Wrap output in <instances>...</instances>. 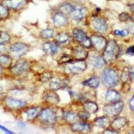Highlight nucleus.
<instances>
[{
    "instance_id": "obj_1",
    "label": "nucleus",
    "mask_w": 134,
    "mask_h": 134,
    "mask_svg": "<svg viewBox=\"0 0 134 134\" xmlns=\"http://www.w3.org/2000/svg\"><path fill=\"white\" fill-rule=\"evenodd\" d=\"M119 54V48L115 40H111L107 42L103 54V58L106 63H111L115 60Z\"/></svg>"
},
{
    "instance_id": "obj_2",
    "label": "nucleus",
    "mask_w": 134,
    "mask_h": 134,
    "mask_svg": "<svg viewBox=\"0 0 134 134\" xmlns=\"http://www.w3.org/2000/svg\"><path fill=\"white\" fill-rule=\"evenodd\" d=\"M103 82L108 88H111L117 85L119 82V76L117 72L110 68L105 69L102 74Z\"/></svg>"
},
{
    "instance_id": "obj_3",
    "label": "nucleus",
    "mask_w": 134,
    "mask_h": 134,
    "mask_svg": "<svg viewBox=\"0 0 134 134\" xmlns=\"http://www.w3.org/2000/svg\"><path fill=\"white\" fill-rule=\"evenodd\" d=\"M29 48L27 44L22 42H16L13 44L9 48V53L12 58H20L26 54Z\"/></svg>"
},
{
    "instance_id": "obj_4",
    "label": "nucleus",
    "mask_w": 134,
    "mask_h": 134,
    "mask_svg": "<svg viewBox=\"0 0 134 134\" xmlns=\"http://www.w3.org/2000/svg\"><path fill=\"white\" fill-rule=\"evenodd\" d=\"M72 34L75 40L79 43L82 47L85 48H91L92 47L91 39L88 38L87 34L85 32L78 28H75L72 32Z\"/></svg>"
},
{
    "instance_id": "obj_5",
    "label": "nucleus",
    "mask_w": 134,
    "mask_h": 134,
    "mask_svg": "<svg viewBox=\"0 0 134 134\" xmlns=\"http://www.w3.org/2000/svg\"><path fill=\"white\" fill-rule=\"evenodd\" d=\"M124 108V103L122 101L112 103L111 104L106 105L103 108V111L105 115L110 117L117 116L121 112Z\"/></svg>"
},
{
    "instance_id": "obj_6",
    "label": "nucleus",
    "mask_w": 134,
    "mask_h": 134,
    "mask_svg": "<svg viewBox=\"0 0 134 134\" xmlns=\"http://www.w3.org/2000/svg\"><path fill=\"white\" fill-rule=\"evenodd\" d=\"M40 120L46 124L54 125L57 121V115L53 110L50 109H45L40 111L39 114Z\"/></svg>"
},
{
    "instance_id": "obj_7",
    "label": "nucleus",
    "mask_w": 134,
    "mask_h": 134,
    "mask_svg": "<svg viewBox=\"0 0 134 134\" xmlns=\"http://www.w3.org/2000/svg\"><path fill=\"white\" fill-rule=\"evenodd\" d=\"M87 69V64L84 60H77L67 64L66 70L70 73H81Z\"/></svg>"
},
{
    "instance_id": "obj_8",
    "label": "nucleus",
    "mask_w": 134,
    "mask_h": 134,
    "mask_svg": "<svg viewBox=\"0 0 134 134\" xmlns=\"http://www.w3.org/2000/svg\"><path fill=\"white\" fill-rule=\"evenodd\" d=\"M30 68V64L27 61L19 60L14 65L10 67V72L15 76L23 75Z\"/></svg>"
},
{
    "instance_id": "obj_9",
    "label": "nucleus",
    "mask_w": 134,
    "mask_h": 134,
    "mask_svg": "<svg viewBox=\"0 0 134 134\" xmlns=\"http://www.w3.org/2000/svg\"><path fill=\"white\" fill-rule=\"evenodd\" d=\"M91 41L92 43V46H94V48L99 52L104 50L107 44V40L101 36L93 35L91 37Z\"/></svg>"
},
{
    "instance_id": "obj_10",
    "label": "nucleus",
    "mask_w": 134,
    "mask_h": 134,
    "mask_svg": "<svg viewBox=\"0 0 134 134\" xmlns=\"http://www.w3.org/2000/svg\"><path fill=\"white\" fill-rule=\"evenodd\" d=\"M28 3V0H3V4L7 7L8 9H12L14 10H18Z\"/></svg>"
},
{
    "instance_id": "obj_11",
    "label": "nucleus",
    "mask_w": 134,
    "mask_h": 134,
    "mask_svg": "<svg viewBox=\"0 0 134 134\" xmlns=\"http://www.w3.org/2000/svg\"><path fill=\"white\" fill-rule=\"evenodd\" d=\"M5 104L10 109L18 110L26 107L27 103L24 100H19L12 97H8L5 99Z\"/></svg>"
},
{
    "instance_id": "obj_12",
    "label": "nucleus",
    "mask_w": 134,
    "mask_h": 134,
    "mask_svg": "<svg viewBox=\"0 0 134 134\" xmlns=\"http://www.w3.org/2000/svg\"><path fill=\"white\" fill-rule=\"evenodd\" d=\"M43 99L44 101H46L50 105H56L60 101V98L57 93L53 90L46 91L44 93L43 95Z\"/></svg>"
},
{
    "instance_id": "obj_13",
    "label": "nucleus",
    "mask_w": 134,
    "mask_h": 134,
    "mask_svg": "<svg viewBox=\"0 0 134 134\" xmlns=\"http://www.w3.org/2000/svg\"><path fill=\"white\" fill-rule=\"evenodd\" d=\"M93 26L97 32L104 34L107 30V24L104 19L97 18L93 21Z\"/></svg>"
},
{
    "instance_id": "obj_14",
    "label": "nucleus",
    "mask_w": 134,
    "mask_h": 134,
    "mask_svg": "<svg viewBox=\"0 0 134 134\" xmlns=\"http://www.w3.org/2000/svg\"><path fill=\"white\" fill-rule=\"evenodd\" d=\"M71 130L74 132H89L91 130V127L87 123H75L71 126Z\"/></svg>"
},
{
    "instance_id": "obj_15",
    "label": "nucleus",
    "mask_w": 134,
    "mask_h": 134,
    "mask_svg": "<svg viewBox=\"0 0 134 134\" xmlns=\"http://www.w3.org/2000/svg\"><path fill=\"white\" fill-rule=\"evenodd\" d=\"M54 24L57 27L64 26L68 23V18L66 15L63 13H57L54 15Z\"/></svg>"
},
{
    "instance_id": "obj_16",
    "label": "nucleus",
    "mask_w": 134,
    "mask_h": 134,
    "mask_svg": "<svg viewBox=\"0 0 134 134\" xmlns=\"http://www.w3.org/2000/svg\"><path fill=\"white\" fill-rule=\"evenodd\" d=\"M40 108L36 107H30L26 109L24 111L25 115H26V118L28 121H33L38 116L40 113Z\"/></svg>"
},
{
    "instance_id": "obj_17",
    "label": "nucleus",
    "mask_w": 134,
    "mask_h": 134,
    "mask_svg": "<svg viewBox=\"0 0 134 134\" xmlns=\"http://www.w3.org/2000/svg\"><path fill=\"white\" fill-rule=\"evenodd\" d=\"M94 124L95 126L100 128H105L108 127L111 124L110 119L108 117L103 116V117H99L96 118L94 121Z\"/></svg>"
},
{
    "instance_id": "obj_18",
    "label": "nucleus",
    "mask_w": 134,
    "mask_h": 134,
    "mask_svg": "<svg viewBox=\"0 0 134 134\" xmlns=\"http://www.w3.org/2000/svg\"><path fill=\"white\" fill-rule=\"evenodd\" d=\"M88 13V11L85 8H79V9H75L73 11V12L71 14L72 18L74 20L79 21L86 16V15Z\"/></svg>"
},
{
    "instance_id": "obj_19",
    "label": "nucleus",
    "mask_w": 134,
    "mask_h": 134,
    "mask_svg": "<svg viewBox=\"0 0 134 134\" xmlns=\"http://www.w3.org/2000/svg\"><path fill=\"white\" fill-rule=\"evenodd\" d=\"M121 98L120 94L115 90H109L106 93L105 99L107 101L111 103H115L119 101Z\"/></svg>"
},
{
    "instance_id": "obj_20",
    "label": "nucleus",
    "mask_w": 134,
    "mask_h": 134,
    "mask_svg": "<svg viewBox=\"0 0 134 134\" xmlns=\"http://www.w3.org/2000/svg\"><path fill=\"white\" fill-rule=\"evenodd\" d=\"M43 50L46 53L52 55L58 52V47L54 43L46 42L43 45Z\"/></svg>"
},
{
    "instance_id": "obj_21",
    "label": "nucleus",
    "mask_w": 134,
    "mask_h": 134,
    "mask_svg": "<svg viewBox=\"0 0 134 134\" xmlns=\"http://www.w3.org/2000/svg\"><path fill=\"white\" fill-rule=\"evenodd\" d=\"M99 83H100V80H99V77L97 76H91L89 79L83 82L84 85H86L92 88H97L99 86Z\"/></svg>"
},
{
    "instance_id": "obj_22",
    "label": "nucleus",
    "mask_w": 134,
    "mask_h": 134,
    "mask_svg": "<svg viewBox=\"0 0 134 134\" xmlns=\"http://www.w3.org/2000/svg\"><path fill=\"white\" fill-rule=\"evenodd\" d=\"M126 124L127 119L125 118H124V117H118L112 122L111 127L115 130H119L124 127L126 125Z\"/></svg>"
},
{
    "instance_id": "obj_23",
    "label": "nucleus",
    "mask_w": 134,
    "mask_h": 134,
    "mask_svg": "<svg viewBox=\"0 0 134 134\" xmlns=\"http://www.w3.org/2000/svg\"><path fill=\"white\" fill-rule=\"evenodd\" d=\"M12 64V57L9 55H0V64L3 68H9Z\"/></svg>"
},
{
    "instance_id": "obj_24",
    "label": "nucleus",
    "mask_w": 134,
    "mask_h": 134,
    "mask_svg": "<svg viewBox=\"0 0 134 134\" xmlns=\"http://www.w3.org/2000/svg\"><path fill=\"white\" fill-rule=\"evenodd\" d=\"M74 55L77 60H84L86 59L88 56V52L82 48L78 47L74 50Z\"/></svg>"
},
{
    "instance_id": "obj_25",
    "label": "nucleus",
    "mask_w": 134,
    "mask_h": 134,
    "mask_svg": "<svg viewBox=\"0 0 134 134\" xmlns=\"http://www.w3.org/2000/svg\"><path fill=\"white\" fill-rule=\"evenodd\" d=\"M84 109L88 113H94L99 109L97 105L93 101H88L85 103L84 105Z\"/></svg>"
},
{
    "instance_id": "obj_26",
    "label": "nucleus",
    "mask_w": 134,
    "mask_h": 134,
    "mask_svg": "<svg viewBox=\"0 0 134 134\" xmlns=\"http://www.w3.org/2000/svg\"><path fill=\"white\" fill-rule=\"evenodd\" d=\"M91 62L92 64L94 66L95 68H101L105 64V62L103 58L100 56H96V57H92L91 59Z\"/></svg>"
},
{
    "instance_id": "obj_27",
    "label": "nucleus",
    "mask_w": 134,
    "mask_h": 134,
    "mask_svg": "<svg viewBox=\"0 0 134 134\" xmlns=\"http://www.w3.org/2000/svg\"><path fill=\"white\" fill-rule=\"evenodd\" d=\"M65 86L66 83L64 81L56 79L50 82L49 87H50V89H52V90H58V89H60V88L64 87Z\"/></svg>"
},
{
    "instance_id": "obj_28",
    "label": "nucleus",
    "mask_w": 134,
    "mask_h": 134,
    "mask_svg": "<svg viewBox=\"0 0 134 134\" xmlns=\"http://www.w3.org/2000/svg\"><path fill=\"white\" fill-rule=\"evenodd\" d=\"M78 115L71 111H65L63 113V118L69 123H73L77 119Z\"/></svg>"
},
{
    "instance_id": "obj_29",
    "label": "nucleus",
    "mask_w": 134,
    "mask_h": 134,
    "mask_svg": "<svg viewBox=\"0 0 134 134\" xmlns=\"http://www.w3.org/2000/svg\"><path fill=\"white\" fill-rule=\"evenodd\" d=\"M69 35L67 33H64V32L59 33L55 38L56 42H57L58 44H64L69 41Z\"/></svg>"
},
{
    "instance_id": "obj_30",
    "label": "nucleus",
    "mask_w": 134,
    "mask_h": 134,
    "mask_svg": "<svg viewBox=\"0 0 134 134\" xmlns=\"http://www.w3.org/2000/svg\"><path fill=\"white\" fill-rule=\"evenodd\" d=\"M75 9V7L70 3H64L60 6V10L64 14H71Z\"/></svg>"
},
{
    "instance_id": "obj_31",
    "label": "nucleus",
    "mask_w": 134,
    "mask_h": 134,
    "mask_svg": "<svg viewBox=\"0 0 134 134\" xmlns=\"http://www.w3.org/2000/svg\"><path fill=\"white\" fill-rule=\"evenodd\" d=\"M9 9L5 5L0 3V21L5 20L9 16Z\"/></svg>"
},
{
    "instance_id": "obj_32",
    "label": "nucleus",
    "mask_w": 134,
    "mask_h": 134,
    "mask_svg": "<svg viewBox=\"0 0 134 134\" xmlns=\"http://www.w3.org/2000/svg\"><path fill=\"white\" fill-rule=\"evenodd\" d=\"M10 36L9 34L4 31H0V44H5L10 42Z\"/></svg>"
},
{
    "instance_id": "obj_33",
    "label": "nucleus",
    "mask_w": 134,
    "mask_h": 134,
    "mask_svg": "<svg viewBox=\"0 0 134 134\" xmlns=\"http://www.w3.org/2000/svg\"><path fill=\"white\" fill-rule=\"evenodd\" d=\"M40 36L44 39H49V38H52L54 36V32L52 29L48 28V29H45L42 31Z\"/></svg>"
},
{
    "instance_id": "obj_34",
    "label": "nucleus",
    "mask_w": 134,
    "mask_h": 134,
    "mask_svg": "<svg viewBox=\"0 0 134 134\" xmlns=\"http://www.w3.org/2000/svg\"><path fill=\"white\" fill-rule=\"evenodd\" d=\"M51 77H52V75H51L50 72H43L42 74L40 75V79L42 82H45L49 81L51 79Z\"/></svg>"
},
{
    "instance_id": "obj_35",
    "label": "nucleus",
    "mask_w": 134,
    "mask_h": 134,
    "mask_svg": "<svg viewBox=\"0 0 134 134\" xmlns=\"http://www.w3.org/2000/svg\"><path fill=\"white\" fill-rule=\"evenodd\" d=\"M131 18V16L128 13L123 12L119 14V19L121 21H126Z\"/></svg>"
},
{
    "instance_id": "obj_36",
    "label": "nucleus",
    "mask_w": 134,
    "mask_h": 134,
    "mask_svg": "<svg viewBox=\"0 0 134 134\" xmlns=\"http://www.w3.org/2000/svg\"><path fill=\"white\" fill-rule=\"evenodd\" d=\"M114 34L116 36H118L124 37L128 35L129 31L127 30H117L115 31Z\"/></svg>"
},
{
    "instance_id": "obj_37",
    "label": "nucleus",
    "mask_w": 134,
    "mask_h": 134,
    "mask_svg": "<svg viewBox=\"0 0 134 134\" xmlns=\"http://www.w3.org/2000/svg\"><path fill=\"white\" fill-rule=\"evenodd\" d=\"M78 116H79L81 119H83V120H87V119L89 118V117H90L89 113H88V112H87L86 111L80 112V113H79V115H78Z\"/></svg>"
},
{
    "instance_id": "obj_38",
    "label": "nucleus",
    "mask_w": 134,
    "mask_h": 134,
    "mask_svg": "<svg viewBox=\"0 0 134 134\" xmlns=\"http://www.w3.org/2000/svg\"><path fill=\"white\" fill-rule=\"evenodd\" d=\"M129 78H130V73H128L127 72H124L121 76V80L124 83H126L129 80Z\"/></svg>"
},
{
    "instance_id": "obj_39",
    "label": "nucleus",
    "mask_w": 134,
    "mask_h": 134,
    "mask_svg": "<svg viewBox=\"0 0 134 134\" xmlns=\"http://www.w3.org/2000/svg\"><path fill=\"white\" fill-rule=\"evenodd\" d=\"M72 57H70V56H68V55H66V56H63L60 59V63H69L71 60Z\"/></svg>"
},
{
    "instance_id": "obj_40",
    "label": "nucleus",
    "mask_w": 134,
    "mask_h": 134,
    "mask_svg": "<svg viewBox=\"0 0 134 134\" xmlns=\"http://www.w3.org/2000/svg\"><path fill=\"white\" fill-rule=\"evenodd\" d=\"M127 54L129 55H134V46H130V48H128V49L127 50Z\"/></svg>"
},
{
    "instance_id": "obj_41",
    "label": "nucleus",
    "mask_w": 134,
    "mask_h": 134,
    "mask_svg": "<svg viewBox=\"0 0 134 134\" xmlns=\"http://www.w3.org/2000/svg\"><path fill=\"white\" fill-rule=\"evenodd\" d=\"M0 129L2 130H3V131H5V133H9V134H12V133H14V132H12V131H11L10 130H9L8 129H7L6 127H5L4 126H3V125H0Z\"/></svg>"
},
{
    "instance_id": "obj_42",
    "label": "nucleus",
    "mask_w": 134,
    "mask_h": 134,
    "mask_svg": "<svg viewBox=\"0 0 134 134\" xmlns=\"http://www.w3.org/2000/svg\"><path fill=\"white\" fill-rule=\"evenodd\" d=\"M130 107L133 111H134V96L131 98L130 101Z\"/></svg>"
},
{
    "instance_id": "obj_43",
    "label": "nucleus",
    "mask_w": 134,
    "mask_h": 134,
    "mask_svg": "<svg viewBox=\"0 0 134 134\" xmlns=\"http://www.w3.org/2000/svg\"><path fill=\"white\" fill-rule=\"evenodd\" d=\"M129 27H130V30L131 31V32L134 34V21L131 22V24L129 26Z\"/></svg>"
},
{
    "instance_id": "obj_44",
    "label": "nucleus",
    "mask_w": 134,
    "mask_h": 134,
    "mask_svg": "<svg viewBox=\"0 0 134 134\" xmlns=\"http://www.w3.org/2000/svg\"><path fill=\"white\" fill-rule=\"evenodd\" d=\"M129 8H130V9L131 12H134V2L130 3V4H129Z\"/></svg>"
},
{
    "instance_id": "obj_45",
    "label": "nucleus",
    "mask_w": 134,
    "mask_h": 134,
    "mask_svg": "<svg viewBox=\"0 0 134 134\" xmlns=\"http://www.w3.org/2000/svg\"><path fill=\"white\" fill-rule=\"evenodd\" d=\"M5 50V47L4 44H0V55L2 54Z\"/></svg>"
},
{
    "instance_id": "obj_46",
    "label": "nucleus",
    "mask_w": 134,
    "mask_h": 134,
    "mask_svg": "<svg viewBox=\"0 0 134 134\" xmlns=\"http://www.w3.org/2000/svg\"><path fill=\"white\" fill-rule=\"evenodd\" d=\"M104 133H117L115 130H105L104 131Z\"/></svg>"
},
{
    "instance_id": "obj_47",
    "label": "nucleus",
    "mask_w": 134,
    "mask_h": 134,
    "mask_svg": "<svg viewBox=\"0 0 134 134\" xmlns=\"http://www.w3.org/2000/svg\"><path fill=\"white\" fill-rule=\"evenodd\" d=\"M130 78H131V79L134 81V71L130 72Z\"/></svg>"
},
{
    "instance_id": "obj_48",
    "label": "nucleus",
    "mask_w": 134,
    "mask_h": 134,
    "mask_svg": "<svg viewBox=\"0 0 134 134\" xmlns=\"http://www.w3.org/2000/svg\"><path fill=\"white\" fill-rule=\"evenodd\" d=\"M2 70H3V67H2V66L0 64V76H1L2 74Z\"/></svg>"
},
{
    "instance_id": "obj_49",
    "label": "nucleus",
    "mask_w": 134,
    "mask_h": 134,
    "mask_svg": "<svg viewBox=\"0 0 134 134\" xmlns=\"http://www.w3.org/2000/svg\"><path fill=\"white\" fill-rule=\"evenodd\" d=\"M110 1H111V0H110Z\"/></svg>"
},
{
    "instance_id": "obj_50",
    "label": "nucleus",
    "mask_w": 134,
    "mask_h": 134,
    "mask_svg": "<svg viewBox=\"0 0 134 134\" xmlns=\"http://www.w3.org/2000/svg\"><path fill=\"white\" fill-rule=\"evenodd\" d=\"M0 1H1V0H0Z\"/></svg>"
}]
</instances>
